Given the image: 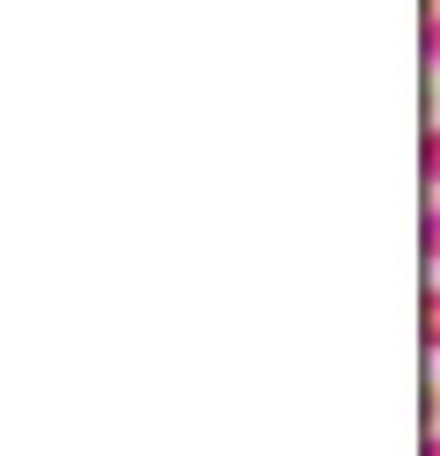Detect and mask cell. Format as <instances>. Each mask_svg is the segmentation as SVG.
<instances>
[{"mask_svg":"<svg viewBox=\"0 0 440 456\" xmlns=\"http://www.w3.org/2000/svg\"><path fill=\"white\" fill-rule=\"evenodd\" d=\"M419 338H426V354L440 361V280H426V302H419Z\"/></svg>","mask_w":440,"mask_h":456,"instance_id":"obj_1","label":"cell"},{"mask_svg":"<svg viewBox=\"0 0 440 456\" xmlns=\"http://www.w3.org/2000/svg\"><path fill=\"white\" fill-rule=\"evenodd\" d=\"M419 169H426V184L440 191V118L426 126V148H419Z\"/></svg>","mask_w":440,"mask_h":456,"instance_id":"obj_2","label":"cell"},{"mask_svg":"<svg viewBox=\"0 0 440 456\" xmlns=\"http://www.w3.org/2000/svg\"><path fill=\"white\" fill-rule=\"evenodd\" d=\"M419 236H426V265L440 273V199H433V207H426V228H419Z\"/></svg>","mask_w":440,"mask_h":456,"instance_id":"obj_3","label":"cell"},{"mask_svg":"<svg viewBox=\"0 0 440 456\" xmlns=\"http://www.w3.org/2000/svg\"><path fill=\"white\" fill-rule=\"evenodd\" d=\"M419 456H440V427H426V449Z\"/></svg>","mask_w":440,"mask_h":456,"instance_id":"obj_4","label":"cell"}]
</instances>
